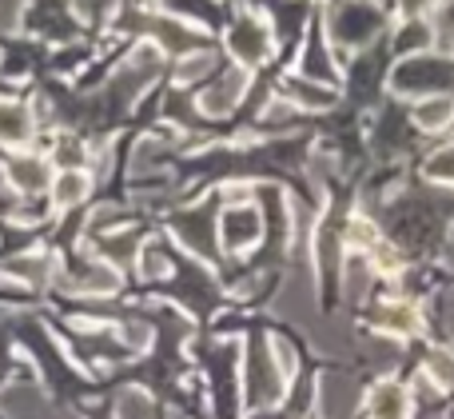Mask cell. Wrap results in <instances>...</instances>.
Here are the masks:
<instances>
[{"label":"cell","instance_id":"f35d334b","mask_svg":"<svg viewBox=\"0 0 454 419\" xmlns=\"http://www.w3.org/2000/svg\"><path fill=\"white\" fill-rule=\"evenodd\" d=\"M4 320H8V308H0V324H4Z\"/></svg>","mask_w":454,"mask_h":419},{"label":"cell","instance_id":"2e32d148","mask_svg":"<svg viewBox=\"0 0 454 419\" xmlns=\"http://www.w3.org/2000/svg\"><path fill=\"white\" fill-rule=\"evenodd\" d=\"M454 120V96H427V100H419L415 108V124L427 128V132H434V128H447Z\"/></svg>","mask_w":454,"mask_h":419},{"label":"cell","instance_id":"9c48e42d","mask_svg":"<svg viewBox=\"0 0 454 419\" xmlns=\"http://www.w3.org/2000/svg\"><path fill=\"white\" fill-rule=\"evenodd\" d=\"M243 88H247V72H243V68H231L227 76H220L204 96H200V108H204L207 116H223V112H231L235 104H239Z\"/></svg>","mask_w":454,"mask_h":419},{"label":"cell","instance_id":"ffe728a7","mask_svg":"<svg viewBox=\"0 0 454 419\" xmlns=\"http://www.w3.org/2000/svg\"><path fill=\"white\" fill-rule=\"evenodd\" d=\"M375 415L379 419H407V391L395 388V383H383L375 391Z\"/></svg>","mask_w":454,"mask_h":419},{"label":"cell","instance_id":"1f68e13d","mask_svg":"<svg viewBox=\"0 0 454 419\" xmlns=\"http://www.w3.org/2000/svg\"><path fill=\"white\" fill-rule=\"evenodd\" d=\"M24 12V0H0V32H12L20 24Z\"/></svg>","mask_w":454,"mask_h":419},{"label":"cell","instance_id":"4dcf8cb0","mask_svg":"<svg viewBox=\"0 0 454 419\" xmlns=\"http://www.w3.org/2000/svg\"><path fill=\"white\" fill-rule=\"evenodd\" d=\"M347 236H351V244H355V248H375V244H379V240H375V228H371L367 220H351Z\"/></svg>","mask_w":454,"mask_h":419},{"label":"cell","instance_id":"277c9868","mask_svg":"<svg viewBox=\"0 0 454 419\" xmlns=\"http://www.w3.org/2000/svg\"><path fill=\"white\" fill-rule=\"evenodd\" d=\"M359 383L351 380V376H323L319 380V415L323 419H351L359 412Z\"/></svg>","mask_w":454,"mask_h":419},{"label":"cell","instance_id":"d6986e66","mask_svg":"<svg viewBox=\"0 0 454 419\" xmlns=\"http://www.w3.org/2000/svg\"><path fill=\"white\" fill-rule=\"evenodd\" d=\"M379 324L387 328V332H399V336H411L419 328V312L411 308V304H387L383 312H379Z\"/></svg>","mask_w":454,"mask_h":419},{"label":"cell","instance_id":"d4e9b609","mask_svg":"<svg viewBox=\"0 0 454 419\" xmlns=\"http://www.w3.org/2000/svg\"><path fill=\"white\" fill-rule=\"evenodd\" d=\"M160 156H164V140H160V136H144L140 148L132 152V172H148Z\"/></svg>","mask_w":454,"mask_h":419},{"label":"cell","instance_id":"3957f363","mask_svg":"<svg viewBox=\"0 0 454 419\" xmlns=\"http://www.w3.org/2000/svg\"><path fill=\"white\" fill-rule=\"evenodd\" d=\"M0 412L8 419H80L76 412L52 407L36 388H28V383H16V388L0 391Z\"/></svg>","mask_w":454,"mask_h":419},{"label":"cell","instance_id":"ab89813d","mask_svg":"<svg viewBox=\"0 0 454 419\" xmlns=\"http://www.w3.org/2000/svg\"><path fill=\"white\" fill-rule=\"evenodd\" d=\"M263 419H275V415H263Z\"/></svg>","mask_w":454,"mask_h":419},{"label":"cell","instance_id":"484cf974","mask_svg":"<svg viewBox=\"0 0 454 419\" xmlns=\"http://www.w3.org/2000/svg\"><path fill=\"white\" fill-rule=\"evenodd\" d=\"M303 76H307V80H327V76H331V60H327V52H323L319 40H311V48H307Z\"/></svg>","mask_w":454,"mask_h":419},{"label":"cell","instance_id":"5b68a950","mask_svg":"<svg viewBox=\"0 0 454 419\" xmlns=\"http://www.w3.org/2000/svg\"><path fill=\"white\" fill-rule=\"evenodd\" d=\"M315 308V284H311V272L295 268L283 284V292L275 296V316L283 320H311Z\"/></svg>","mask_w":454,"mask_h":419},{"label":"cell","instance_id":"83f0119b","mask_svg":"<svg viewBox=\"0 0 454 419\" xmlns=\"http://www.w3.org/2000/svg\"><path fill=\"white\" fill-rule=\"evenodd\" d=\"M215 68V56L212 52H200V56H188V60L180 64V80L188 84V80H200V76H207V72Z\"/></svg>","mask_w":454,"mask_h":419},{"label":"cell","instance_id":"836d02e7","mask_svg":"<svg viewBox=\"0 0 454 419\" xmlns=\"http://www.w3.org/2000/svg\"><path fill=\"white\" fill-rule=\"evenodd\" d=\"M439 320H442V328L454 336V288L450 292H442V300H439Z\"/></svg>","mask_w":454,"mask_h":419},{"label":"cell","instance_id":"8992f818","mask_svg":"<svg viewBox=\"0 0 454 419\" xmlns=\"http://www.w3.org/2000/svg\"><path fill=\"white\" fill-rule=\"evenodd\" d=\"M259 232H263V220H259V212L247 208V204L227 208L223 220H220V240H223L227 252H243V248H251L259 240Z\"/></svg>","mask_w":454,"mask_h":419},{"label":"cell","instance_id":"5bb4252c","mask_svg":"<svg viewBox=\"0 0 454 419\" xmlns=\"http://www.w3.org/2000/svg\"><path fill=\"white\" fill-rule=\"evenodd\" d=\"M32 136V116L24 104H0V144H24Z\"/></svg>","mask_w":454,"mask_h":419},{"label":"cell","instance_id":"f1b7e54d","mask_svg":"<svg viewBox=\"0 0 454 419\" xmlns=\"http://www.w3.org/2000/svg\"><path fill=\"white\" fill-rule=\"evenodd\" d=\"M431 44V28L427 24H407L399 36V52H411V48H427Z\"/></svg>","mask_w":454,"mask_h":419},{"label":"cell","instance_id":"7c38bea8","mask_svg":"<svg viewBox=\"0 0 454 419\" xmlns=\"http://www.w3.org/2000/svg\"><path fill=\"white\" fill-rule=\"evenodd\" d=\"M287 100L295 104V108H331L335 92L323 84H311L307 76H287Z\"/></svg>","mask_w":454,"mask_h":419},{"label":"cell","instance_id":"7a4b0ae2","mask_svg":"<svg viewBox=\"0 0 454 419\" xmlns=\"http://www.w3.org/2000/svg\"><path fill=\"white\" fill-rule=\"evenodd\" d=\"M395 92H439L454 84V68L442 60H431V56H419V60H407L395 68Z\"/></svg>","mask_w":454,"mask_h":419},{"label":"cell","instance_id":"9a60e30c","mask_svg":"<svg viewBox=\"0 0 454 419\" xmlns=\"http://www.w3.org/2000/svg\"><path fill=\"white\" fill-rule=\"evenodd\" d=\"M8 180H12L20 192H44L48 168H44V160H36V156H20L8 164Z\"/></svg>","mask_w":454,"mask_h":419},{"label":"cell","instance_id":"4316f807","mask_svg":"<svg viewBox=\"0 0 454 419\" xmlns=\"http://www.w3.org/2000/svg\"><path fill=\"white\" fill-rule=\"evenodd\" d=\"M427 176H431V180H450L454 184V144L450 148H439L431 160H427Z\"/></svg>","mask_w":454,"mask_h":419},{"label":"cell","instance_id":"4fadbf2b","mask_svg":"<svg viewBox=\"0 0 454 419\" xmlns=\"http://www.w3.org/2000/svg\"><path fill=\"white\" fill-rule=\"evenodd\" d=\"M311 344L319 352H327V356H343V352H351V332H347L339 320H315Z\"/></svg>","mask_w":454,"mask_h":419},{"label":"cell","instance_id":"603a6c76","mask_svg":"<svg viewBox=\"0 0 454 419\" xmlns=\"http://www.w3.org/2000/svg\"><path fill=\"white\" fill-rule=\"evenodd\" d=\"M8 276L28 280V284H44V276H48V260H40V256H20V260L8 264Z\"/></svg>","mask_w":454,"mask_h":419},{"label":"cell","instance_id":"d590c367","mask_svg":"<svg viewBox=\"0 0 454 419\" xmlns=\"http://www.w3.org/2000/svg\"><path fill=\"white\" fill-rule=\"evenodd\" d=\"M427 4H431V0H403V12H407V16H415V12H423Z\"/></svg>","mask_w":454,"mask_h":419},{"label":"cell","instance_id":"74e56055","mask_svg":"<svg viewBox=\"0 0 454 419\" xmlns=\"http://www.w3.org/2000/svg\"><path fill=\"white\" fill-rule=\"evenodd\" d=\"M80 4H84V8H96V4H100V0H80Z\"/></svg>","mask_w":454,"mask_h":419},{"label":"cell","instance_id":"e0dca14e","mask_svg":"<svg viewBox=\"0 0 454 419\" xmlns=\"http://www.w3.org/2000/svg\"><path fill=\"white\" fill-rule=\"evenodd\" d=\"M116 419H156V404H152L148 391L128 388V391H120Z\"/></svg>","mask_w":454,"mask_h":419},{"label":"cell","instance_id":"8d00e7d4","mask_svg":"<svg viewBox=\"0 0 454 419\" xmlns=\"http://www.w3.org/2000/svg\"><path fill=\"white\" fill-rule=\"evenodd\" d=\"M447 264L454 268V236H450V244H447Z\"/></svg>","mask_w":454,"mask_h":419},{"label":"cell","instance_id":"ba28073f","mask_svg":"<svg viewBox=\"0 0 454 419\" xmlns=\"http://www.w3.org/2000/svg\"><path fill=\"white\" fill-rule=\"evenodd\" d=\"M331 32H335L343 44H363L367 36L379 32V12L367 4H343L331 16Z\"/></svg>","mask_w":454,"mask_h":419},{"label":"cell","instance_id":"44dd1931","mask_svg":"<svg viewBox=\"0 0 454 419\" xmlns=\"http://www.w3.org/2000/svg\"><path fill=\"white\" fill-rule=\"evenodd\" d=\"M343 292H347V304H363L371 292V268L363 260H351L343 272Z\"/></svg>","mask_w":454,"mask_h":419},{"label":"cell","instance_id":"7402d4cb","mask_svg":"<svg viewBox=\"0 0 454 419\" xmlns=\"http://www.w3.org/2000/svg\"><path fill=\"white\" fill-rule=\"evenodd\" d=\"M168 268H172V260H168L164 244H160V240H148V244L140 248V272L148 280H160V276H168Z\"/></svg>","mask_w":454,"mask_h":419},{"label":"cell","instance_id":"cb8c5ba5","mask_svg":"<svg viewBox=\"0 0 454 419\" xmlns=\"http://www.w3.org/2000/svg\"><path fill=\"white\" fill-rule=\"evenodd\" d=\"M427 376H431L439 388H454V356L450 352H431V356H427Z\"/></svg>","mask_w":454,"mask_h":419},{"label":"cell","instance_id":"30bf717a","mask_svg":"<svg viewBox=\"0 0 454 419\" xmlns=\"http://www.w3.org/2000/svg\"><path fill=\"white\" fill-rule=\"evenodd\" d=\"M60 284L68 288V292H80V296H108L120 288V276L112 268H104V264H88V268L64 276Z\"/></svg>","mask_w":454,"mask_h":419},{"label":"cell","instance_id":"e575fe53","mask_svg":"<svg viewBox=\"0 0 454 419\" xmlns=\"http://www.w3.org/2000/svg\"><path fill=\"white\" fill-rule=\"evenodd\" d=\"M124 340L132 344V348H148V328H144V324H128L124 328Z\"/></svg>","mask_w":454,"mask_h":419},{"label":"cell","instance_id":"f546056e","mask_svg":"<svg viewBox=\"0 0 454 419\" xmlns=\"http://www.w3.org/2000/svg\"><path fill=\"white\" fill-rule=\"evenodd\" d=\"M271 356H275V368L283 372V380H287V376H295V352H291L287 340H279V336H275V340H271Z\"/></svg>","mask_w":454,"mask_h":419},{"label":"cell","instance_id":"d6a6232c","mask_svg":"<svg viewBox=\"0 0 454 419\" xmlns=\"http://www.w3.org/2000/svg\"><path fill=\"white\" fill-rule=\"evenodd\" d=\"M367 356L375 368H391L395 360H399V352H395L391 344H367Z\"/></svg>","mask_w":454,"mask_h":419},{"label":"cell","instance_id":"8fae6325","mask_svg":"<svg viewBox=\"0 0 454 419\" xmlns=\"http://www.w3.org/2000/svg\"><path fill=\"white\" fill-rule=\"evenodd\" d=\"M176 236H180L192 252L212 256L215 252V244H212V212H204V208H200V212L180 216V220H176Z\"/></svg>","mask_w":454,"mask_h":419},{"label":"cell","instance_id":"6da1fadb","mask_svg":"<svg viewBox=\"0 0 454 419\" xmlns=\"http://www.w3.org/2000/svg\"><path fill=\"white\" fill-rule=\"evenodd\" d=\"M243 396L251 407H267L283 396V372L275 368L271 348H251L247 368H243Z\"/></svg>","mask_w":454,"mask_h":419},{"label":"cell","instance_id":"ac0fdd59","mask_svg":"<svg viewBox=\"0 0 454 419\" xmlns=\"http://www.w3.org/2000/svg\"><path fill=\"white\" fill-rule=\"evenodd\" d=\"M52 192H56V204H60V208L80 204V200L88 196V176L76 172V168H68V172H60V180H56Z\"/></svg>","mask_w":454,"mask_h":419},{"label":"cell","instance_id":"52a82bcc","mask_svg":"<svg viewBox=\"0 0 454 419\" xmlns=\"http://www.w3.org/2000/svg\"><path fill=\"white\" fill-rule=\"evenodd\" d=\"M227 44H231V52L239 56L243 64H259L271 52V36H267V28L255 16H239V20L231 24V32H227Z\"/></svg>","mask_w":454,"mask_h":419}]
</instances>
